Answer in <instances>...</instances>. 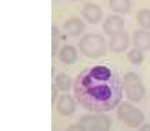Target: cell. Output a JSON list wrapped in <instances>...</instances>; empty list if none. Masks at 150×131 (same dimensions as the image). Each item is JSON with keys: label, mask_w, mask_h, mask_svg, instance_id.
Listing matches in <instances>:
<instances>
[{"label": "cell", "mask_w": 150, "mask_h": 131, "mask_svg": "<svg viewBox=\"0 0 150 131\" xmlns=\"http://www.w3.org/2000/svg\"><path fill=\"white\" fill-rule=\"evenodd\" d=\"M63 28H65L66 33L69 36L76 37V36H80L83 33V30H84V22L79 17H71L65 22Z\"/></svg>", "instance_id": "cell-11"}, {"label": "cell", "mask_w": 150, "mask_h": 131, "mask_svg": "<svg viewBox=\"0 0 150 131\" xmlns=\"http://www.w3.org/2000/svg\"><path fill=\"white\" fill-rule=\"evenodd\" d=\"M58 88H57V85H53L52 87V104H55V101H57V97H58Z\"/></svg>", "instance_id": "cell-19"}, {"label": "cell", "mask_w": 150, "mask_h": 131, "mask_svg": "<svg viewBox=\"0 0 150 131\" xmlns=\"http://www.w3.org/2000/svg\"><path fill=\"white\" fill-rule=\"evenodd\" d=\"M138 131H150V123H146V125H144V126H141L140 129H138Z\"/></svg>", "instance_id": "cell-20"}, {"label": "cell", "mask_w": 150, "mask_h": 131, "mask_svg": "<svg viewBox=\"0 0 150 131\" xmlns=\"http://www.w3.org/2000/svg\"><path fill=\"white\" fill-rule=\"evenodd\" d=\"M82 16L88 24L95 25V24L100 22V20L103 18V11L98 4L87 3L82 9Z\"/></svg>", "instance_id": "cell-8"}, {"label": "cell", "mask_w": 150, "mask_h": 131, "mask_svg": "<svg viewBox=\"0 0 150 131\" xmlns=\"http://www.w3.org/2000/svg\"><path fill=\"white\" fill-rule=\"evenodd\" d=\"M124 87L117 74L105 66L84 69L75 81L74 93L84 109L95 113H105L120 105Z\"/></svg>", "instance_id": "cell-1"}, {"label": "cell", "mask_w": 150, "mask_h": 131, "mask_svg": "<svg viewBox=\"0 0 150 131\" xmlns=\"http://www.w3.org/2000/svg\"><path fill=\"white\" fill-rule=\"evenodd\" d=\"M117 117L130 129H138L141 127L144 119V113L138 108L133 106L130 102H121L117 106Z\"/></svg>", "instance_id": "cell-4"}, {"label": "cell", "mask_w": 150, "mask_h": 131, "mask_svg": "<svg viewBox=\"0 0 150 131\" xmlns=\"http://www.w3.org/2000/svg\"><path fill=\"white\" fill-rule=\"evenodd\" d=\"M122 87H124V95L130 102L138 104L145 97V87L136 72H127L122 77Z\"/></svg>", "instance_id": "cell-3"}, {"label": "cell", "mask_w": 150, "mask_h": 131, "mask_svg": "<svg viewBox=\"0 0 150 131\" xmlns=\"http://www.w3.org/2000/svg\"><path fill=\"white\" fill-rule=\"evenodd\" d=\"M133 45L136 49L141 51H149L150 50V30L148 29H138L133 33Z\"/></svg>", "instance_id": "cell-9"}, {"label": "cell", "mask_w": 150, "mask_h": 131, "mask_svg": "<svg viewBox=\"0 0 150 131\" xmlns=\"http://www.w3.org/2000/svg\"><path fill=\"white\" fill-rule=\"evenodd\" d=\"M108 4H109V8L115 13H120V15L129 13L130 8H132L130 0H108Z\"/></svg>", "instance_id": "cell-13"}, {"label": "cell", "mask_w": 150, "mask_h": 131, "mask_svg": "<svg viewBox=\"0 0 150 131\" xmlns=\"http://www.w3.org/2000/svg\"><path fill=\"white\" fill-rule=\"evenodd\" d=\"M59 59L65 64H74L78 60V50L71 45H66L59 51Z\"/></svg>", "instance_id": "cell-12"}, {"label": "cell", "mask_w": 150, "mask_h": 131, "mask_svg": "<svg viewBox=\"0 0 150 131\" xmlns=\"http://www.w3.org/2000/svg\"><path fill=\"white\" fill-rule=\"evenodd\" d=\"M54 81H55L54 84L57 85V88L59 90H62V92H69V90L71 89V87H73V80H71V77L69 76L67 74H65V72L58 74L57 76H55Z\"/></svg>", "instance_id": "cell-14"}, {"label": "cell", "mask_w": 150, "mask_h": 131, "mask_svg": "<svg viewBox=\"0 0 150 131\" xmlns=\"http://www.w3.org/2000/svg\"><path fill=\"white\" fill-rule=\"evenodd\" d=\"M66 131H87V130H86L80 123H76V125H71L70 127H67Z\"/></svg>", "instance_id": "cell-18"}, {"label": "cell", "mask_w": 150, "mask_h": 131, "mask_svg": "<svg viewBox=\"0 0 150 131\" xmlns=\"http://www.w3.org/2000/svg\"><path fill=\"white\" fill-rule=\"evenodd\" d=\"M127 59L134 66L141 64V63L144 62V59H145V57H144V51H141V50H138V49L134 47V49H132L129 53H128Z\"/></svg>", "instance_id": "cell-16"}, {"label": "cell", "mask_w": 150, "mask_h": 131, "mask_svg": "<svg viewBox=\"0 0 150 131\" xmlns=\"http://www.w3.org/2000/svg\"><path fill=\"white\" fill-rule=\"evenodd\" d=\"M58 34L59 30L55 25L52 26V55L55 57L57 55V50H58Z\"/></svg>", "instance_id": "cell-17"}, {"label": "cell", "mask_w": 150, "mask_h": 131, "mask_svg": "<svg viewBox=\"0 0 150 131\" xmlns=\"http://www.w3.org/2000/svg\"><path fill=\"white\" fill-rule=\"evenodd\" d=\"M136 20L142 29L150 30V9H141L136 15Z\"/></svg>", "instance_id": "cell-15"}, {"label": "cell", "mask_w": 150, "mask_h": 131, "mask_svg": "<svg viewBox=\"0 0 150 131\" xmlns=\"http://www.w3.org/2000/svg\"><path fill=\"white\" fill-rule=\"evenodd\" d=\"M79 123L87 131H109L112 127V119L105 113L84 114L80 117Z\"/></svg>", "instance_id": "cell-5"}, {"label": "cell", "mask_w": 150, "mask_h": 131, "mask_svg": "<svg viewBox=\"0 0 150 131\" xmlns=\"http://www.w3.org/2000/svg\"><path fill=\"white\" fill-rule=\"evenodd\" d=\"M76 109V102L70 95H62L58 98L57 102V110L62 116H71Z\"/></svg>", "instance_id": "cell-10"}, {"label": "cell", "mask_w": 150, "mask_h": 131, "mask_svg": "<svg viewBox=\"0 0 150 131\" xmlns=\"http://www.w3.org/2000/svg\"><path fill=\"white\" fill-rule=\"evenodd\" d=\"M103 30L108 36H115L117 33L124 32V18L120 15H111L104 20Z\"/></svg>", "instance_id": "cell-6"}, {"label": "cell", "mask_w": 150, "mask_h": 131, "mask_svg": "<svg viewBox=\"0 0 150 131\" xmlns=\"http://www.w3.org/2000/svg\"><path fill=\"white\" fill-rule=\"evenodd\" d=\"M129 43H130L129 34L127 32H121V33H117L111 37L108 47L113 53H122L129 47Z\"/></svg>", "instance_id": "cell-7"}, {"label": "cell", "mask_w": 150, "mask_h": 131, "mask_svg": "<svg viewBox=\"0 0 150 131\" xmlns=\"http://www.w3.org/2000/svg\"><path fill=\"white\" fill-rule=\"evenodd\" d=\"M108 43L103 36L96 33H88L80 38L79 50L88 59H99L107 53Z\"/></svg>", "instance_id": "cell-2"}]
</instances>
